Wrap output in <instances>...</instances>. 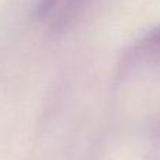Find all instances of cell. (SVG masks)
<instances>
[{"instance_id":"cell-1","label":"cell","mask_w":160,"mask_h":160,"mask_svg":"<svg viewBox=\"0 0 160 160\" xmlns=\"http://www.w3.org/2000/svg\"><path fill=\"white\" fill-rule=\"evenodd\" d=\"M86 0H39L37 13L41 21L52 28H62L73 20Z\"/></svg>"},{"instance_id":"cell-2","label":"cell","mask_w":160,"mask_h":160,"mask_svg":"<svg viewBox=\"0 0 160 160\" xmlns=\"http://www.w3.org/2000/svg\"><path fill=\"white\" fill-rule=\"evenodd\" d=\"M145 45H160V30L153 31L145 38Z\"/></svg>"}]
</instances>
